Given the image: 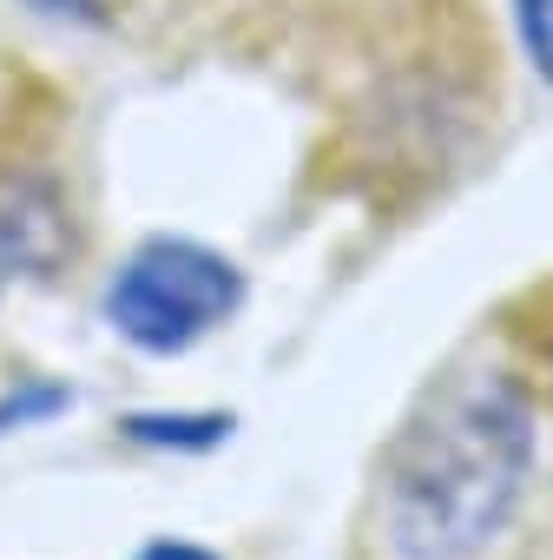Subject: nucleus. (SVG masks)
<instances>
[{
    "mask_svg": "<svg viewBox=\"0 0 553 560\" xmlns=\"http://www.w3.org/2000/svg\"><path fill=\"white\" fill-rule=\"evenodd\" d=\"M533 475V402L507 370L442 376L383 455L396 560H481Z\"/></svg>",
    "mask_w": 553,
    "mask_h": 560,
    "instance_id": "f257e3e1",
    "label": "nucleus"
},
{
    "mask_svg": "<svg viewBox=\"0 0 553 560\" xmlns=\"http://www.w3.org/2000/svg\"><path fill=\"white\" fill-rule=\"evenodd\" d=\"M237 304H244L237 264L191 237H145L106 284V324L145 357H178L204 343L217 324L237 317Z\"/></svg>",
    "mask_w": 553,
    "mask_h": 560,
    "instance_id": "f03ea898",
    "label": "nucleus"
},
{
    "mask_svg": "<svg viewBox=\"0 0 553 560\" xmlns=\"http://www.w3.org/2000/svg\"><path fill=\"white\" fill-rule=\"evenodd\" d=\"M67 250H73V231H67L60 185L40 172H21V165H0V298L21 277L54 270Z\"/></svg>",
    "mask_w": 553,
    "mask_h": 560,
    "instance_id": "7ed1b4c3",
    "label": "nucleus"
},
{
    "mask_svg": "<svg viewBox=\"0 0 553 560\" xmlns=\"http://www.w3.org/2000/svg\"><path fill=\"white\" fill-rule=\"evenodd\" d=\"M132 442H152V448H211L231 435V416H165V409H145V416H126L119 422Z\"/></svg>",
    "mask_w": 553,
    "mask_h": 560,
    "instance_id": "20e7f679",
    "label": "nucleus"
},
{
    "mask_svg": "<svg viewBox=\"0 0 553 560\" xmlns=\"http://www.w3.org/2000/svg\"><path fill=\"white\" fill-rule=\"evenodd\" d=\"M514 27H520L527 60H533L540 80L553 86V0H514Z\"/></svg>",
    "mask_w": 553,
    "mask_h": 560,
    "instance_id": "39448f33",
    "label": "nucleus"
},
{
    "mask_svg": "<svg viewBox=\"0 0 553 560\" xmlns=\"http://www.w3.org/2000/svg\"><path fill=\"white\" fill-rule=\"evenodd\" d=\"M67 402H73V389H60V383H27L21 396L8 389V396H0V435H8V429H27V422L54 416V409H67Z\"/></svg>",
    "mask_w": 553,
    "mask_h": 560,
    "instance_id": "423d86ee",
    "label": "nucleus"
},
{
    "mask_svg": "<svg viewBox=\"0 0 553 560\" xmlns=\"http://www.w3.org/2000/svg\"><path fill=\"white\" fill-rule=\"evenodd\" d=\"M27 8H40V14H54V21H99L93 0H27Z\"/></svg>",
    "mask_w": 553,
    "mask_h": 560,
    "instance_id": "0eeeda50",
    "label": "nucleus"
},
{
    "mask_svg": "<svg viewBox=\"0 0 553 560\" xmlns=\"http://www.w3.org/2000/svg\"><path fill=\"white\" fill-rule=\"evenodd\" d=\"M139 560H217V553H204V547H191V540H152Z\"/></svg>",
    "mask_w": 553,
    "mask_h": 560,
    "instance_id": "6e6552de",
    "label": "nucleus"
}]
</instances>
